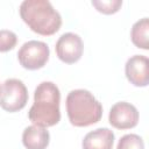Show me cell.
Here are the masks:
<instances>
[{
	"label": "cell",
	"instance_id": "cell-12",
	"mask_svg": "<svg viewBox=\"0 0 149 149\" xmlns=\"http://www.w3.org/2000/svg\"><path fill=\"white\" fill-rule=\"evenodd\" d=\"M116 149H144V143L141 136L136 134H127L119 140Z\"/></svg>",
	"mask_w": 149,
	"mask_h": 149
},
{
	"label": "cell",
	"instance_id": "cell-8",
	"mask_svg": "<svg viewBox=\"0 0 149 149\" xmlns=\"http://www.w3.org/2000/svg\"><path fill=\"white\" fill-rule=\"evenodd\" d=\"M127 79L134 86L144 87L149 84V59L143 55L132 56L125 66Z\"/></svg>",
	"mask_w": 149,
	"mask_h": 149
},
{
	"label": "cell",
	"instance_id": "cell-6",
	"mask_svg": "<svg viewBox=\"0 0 149 149\" xmlns=\"http://www.w3.org/2000/svg\"><path fill=\"white\" fill-rule=\"evenodd\" d=\"M55 50L57 57L63 63L73 64L80 59L84 44L79 35L73 33H65L56 42Z\"/></svg>",
	"mask_w": 149,
	"mask_h": 149
},
{
	"label": "cell",
	"instance_id": "cell-4",
	"mask_svg": "<svg viewBox=\"0 0 149 149\" xmlns=\"http://www.w3.org/2000/svg\"><path fill=\"white\" fill-rule=\"evenodd\" d=\"M27 101L28 91L20 79H7L0 86V106L3 111L19 112L27 105Z\"/></svg>",
	"mask_w": 149,
	"mask_h": 149
},
{
	"label": "cell",
	"instance_id": "cell-10",
	"mask_svg": "<svg viewBox=\"0 0 149 149\" xmlns=\"http://www.w3.org/2000/svg\"><path fill=\"white\" fill-rule=\"evenodd\" d=\"M49 132L38 126H29L22 133V143L26 149H45L49 144Z\"/></svg>",
	"mask_w": 149,
	"mask_h": 149
},
{
	"label": "cell",
	"instance_id": "cell-2",
	"mask_svg": "<svg viewBox=\"0 0 149 149\" xmlns=\"http://www.w3.org/2000/svg\"><path fill=\"white\" fill-rule=\"evenodd\" d=\"M20 16L36 34L50 36L62 26L61 14L47 0H26L20 6Z\"/></svg>",
	"mask_w": 149,
	"mask_h": 149
},
{
	"label": "cell",
	"instance_id": "cell-9",
	"mask_svg": "<svg viewBox=\"0 0 149 149\" xmlns=\"http://www.w3.org/2000/svg\"><path fill=\"white\" fill-rule=\"evenodd\" d=\"M114 134L108 128H98L87 133L83 140V149H112Z\"/></svg>",
	"mask_w": 149,
	"mask_h": 149
},
{
	"label": "cell",
	"instance_id": "cell-5",
	"mask_svg": "<svg viewBox=\"0 0 149 149\" xmlns=\"http://www.w3.org/2000/svg\"><path fill=\"white\" fill-rule=\"evenodd\" d=\"M49 55L50 50L47 43L33 40L23 43L17 52V58L24 69L37 70L47 64Z\"/></svg>",
	"mask_w": 149,
	"mask_h": 149
},
{
	"label": "cell",
	"instance_id": "cell-1",
	"mask_svg": "<svg viewBox=\"0 0 149 149\" xmlns=\"http://www.w3.org/2000/svg\"><path fill=\"white\" fill-rule=\"evenodd\" d=\"M61 92L52 81H42L35 90L34 104L28 112L29 120L38 127H51L59 122Z\"/></svg>",
	"mask_w": 149,
	"mask_h": 149
},
{
	"label": "cell",
	"instance_id": "cell-11",
	"mask_svg": "<svg viewBox=\"0 0 149 149\" xmlns=\"http://www.w3.org/2000/svg\"><path fill=\"white\" fill-rule=\"evenodd\" d=\"M149 20L148 17H143L140 21L135 22L132 27V42L135 47L140 49L148 50L149 49Z\"/></svg>",
	"mask_w": 149,
	"mask_h": 149
},
{
	"label": "cell",
	"instance_id": "cell-14",
	"mask_svg": "<svg viewBox=\"0 0 149 149\" xmlns=\"http://www.w3.org/2000/svg\"><path fill=\"white\" fill-rule=\"evenodd\" d=\"M17 43V36L10 30H0V52H7Z\"/></svg>",
	"mask_w": 149,
	"mask_h": 149
},
{
	"label": "cell",
	"instance_id": "cell-3",
	"mask_svg": "<svg viewBox=\"0 0 149 149\" xmlns=\"http://www.w3.org/2000/svg\"><path fill=\"white\" fill-rule=\"evenodd\" d=\"M66 113L71 125L87 127L100 121L102 106L87 90H73L66 97Z\"/></svg>",
	"mask_w": 149,
	"mask_h": 149
},
{
	"label": "cell",
	"instance_id": "cell-7",
	"mask_svg": "<svg viewBox=\"0 0 149 149\" xmlns=\"http://www.w3.org/2000/svg\"><path fill=\"white\" fill-rule=\"evenodd\" d=\"M108 121L116 129L134 128L139 122V112L134 105L126 101H120L112 106Z\"/></svg>",
	"mask_w": 149,
	"mask_h": 149
},
{
	"label": "cell",
	"instance_id": "cell-13",
	"mask_svg": "<svg viewBox=\"0 0 149 149\" xmlns=\"http://www.w3.org/2000/svg\"><path fill=\"white\" fill-rule=\"evenodd\" d=\"M92 5L100 13H104V14H114L122 6V1L121 0H107V1H105V0H102V1L101 0L100 1L93 0L92 1Z\"/></svg>",
	"mask_w": 149,
	"mask_h": 149
}]
</instances>
